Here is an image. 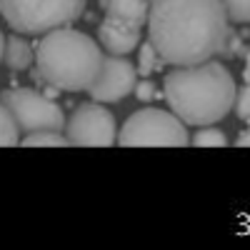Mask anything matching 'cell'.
<instances>
[{
  "instance_id": "cell-23",
  "label": "cell",
  "mask_w": 250,
  "mask_h": 250,
  "mask_svg": "<svg viewBox=\"0 0 250 250\" xmlns=\"http://www.w3.org/2000/svg\"><path fill=\"white\" fill-rule=\"evenodd\" d=\"M98 3H100V5H103V0H98Z\"/></svg>"
},
{
  "instance_id": "cell-19",
  "label": "cell",
  "mask_w": 250,
  "mask_h": 250,
  "mask_svg": "<svg viewBox=\"0 0 250 250\" xmlns=\"http://www.w3.org/2000/svg\"><path fill=\"white\" fill-rule=\"evenodd\" d=\"M133 93H135V98L138 100H143V103H148V100H153V98H158V88H155V83L153 80H135V85H133Z\"/></svg>"
},
{
  "instance_id": "cell-12",
  "label": "cell",
  "mask_w": 250,
  "mask_h": 250,
  "mask_svg": "<svg viewBox=\"0 0 250 250\" xmlns=\"http://www.w3.org/2000/svg\"><path fill=\"white\" fill-rule=\"evenodd\" d=\"M20 145L23 148H65L70 143L62 130H35V133H25Z\"/></svg>"
},
{
  "instance_id": "cell-21",
  "label": "cell",
  "mask_w": 250,
  "mask_h": 250,
  "mask_svg": "<svg viewBox=\"0 0 250 250\" xmlns=\"http://www.w3.org/2000/svg\"><path fill=\"white\" fill-rule=\"evenodd\" d=\"M43 93H45L48 98H58V93H60V90H58V88H53V85H48V88H45Z\"/></svg>"
},
{
  "instance_id": "cell-15",
  "label": "cell",
  "mask_w": 250,
  "mask_h": 250,
  "mask_svg": "<svg viewBox=\"0 0 250 250\" xmlns=\"http://www.w3.org/2000/svg\"><path fill=\"white\" fill-rule=\"evenodd\" d=\"M190 143L195 148H223L228 145V138L220 128H213V125H200V130L190 138Z\"/></svg>"
},
{
  "instance_id": "cell-22",
  "label": "cell",
  "mask_w": 250,
  "mask_h": 250,
  "mask_svg": "<svg viewBox=\"0 0 250 250\" xmlns=\"http://www.w3.org/2000/svg\"><path fill=\"white\" fill-rule=\"evenodd\" d=\"M3 43H5V35L0 33V60H3Z\"/></svg>"
},
{
  "instance_id": "cell-2",
  "label": "cell",
  "mask_w": 250,
  "mask_h": 250,
  "mask_svg": "<svg viewBox=\"0 0 250 250\" xmlns=\"http://www.w3.org/2000/svg\"><path fill=\"white\" fill-rule=\"evenodd\" d=\"M238 83L220 60L175 65L163 80V95L185 125H215L233 110Z\"/></svg>"
},
{
  "instance_id": "cell-20",
  "label": "cell",
  "mask_w": 250,
  "mask_h": 250,
  "mask_svg": "<svg viewBox=\"0 0 250 250\" xmlns=\"http://www.w3.org/2000/svg\"><path fill=\"white\" fill-rule=\"evenodd\" d=\"M248 135H250V133H248V130H243V133L235 138V145H238V148H248V143H250V138H248Z\"/></svg>"
},
{
  "instance_id": "cell-3",
  "label": "cell",
  "mask_w": 250,
  "mask_h": 250,
  "mask_svg": "<svg viewBox=\"0 0 250 250\" xmlns=\"http://www.w3.org/2000/svg\"><path fill=\"white\" fill-rule=\"evenodd\" d=\"M33 60L38 75L48 85L65 93H78L88 90V85L95 80L103 53L95 38L65 25L43 33L35 45Z\"/></svg>"
},
{
  "instance_id": "cell-10",
  "label": "cell",
  "mask_w": 250,
  "mask_h": 250,
  "mask_svg": "<svg viewBox=\"0 0 250 250\" xmlns=\"http://www.w3.org/2000/svg\"><path fill=\"white\" fill-rule=\"evenodd\" d=\"M103 10L105 15L120 18V20H128V23L143 28L145 20H148V8H150V0H103Z\"/></svg>"
},
{
  "instance_id": "cell-6",
  "label": "cell",
  "mask_w": 250,
  "mask_h": 250,
  "mask_svg": "<svg viewBox=\"0 0 250 250\" xmlns=\"http://www.w3.org/2000/svg\"><path fill=\"white\" fill-rule=\"evenodd\" d=\"M0 103L13 115L18 130H62L65 128V113L55 98L33 88H10L0 93Z\"/></svg>"
},
{
  "instance_id": "cell-11",
  "label": "cell",
  "mask_w": 250,
  "mask_h": 250,
  "mask_svg": "<svg viewBox=\"0 0 250 250\" xmlns=\"http://www.w3.org/2000/svg\"><path fill=\"white\" fill-rule=\"evenodd\" d=\"M3 62L10 70H28L33 65V45L15 30L3 43Z\"/></svg>"
},
{
  "instance_id": "cell-9",
  "label": "cell",
  "mask_w": 250,
  "mask_h": 250,
  "mask_svg": "<svg viewBox=\"0 0 250 250\" xmlns=\"http://www.w3.org/2000/svg\"><path fill=\"white\" fill-rule=\"evenodd\" d=\"M98 40L110 55H128L140 45V28L128 20L105 15L98 25Z\"/></svg>"
},
{
  "instance_id": "cell-5",
  "label": "cell",
  "mask_w": 250,
  "mask_h": 250,
  "mask_svg": "<svg viewBox=\"0 0 250 250\" xmlns=\"http://www.w3.org/2000/svg\"><path fill=\"white\" fill-rule=\"evenodd\" d=\"M120 145H173L185 148L190 145V133L185 123L163 108H140L123 123L120 133L115 135Z\"/></svg>"
},
{
  "instance_id": "cell-7",
  "label": "cell",
  "mask_w": 250,
  "mask_h": 250,
  "mask_svg": "<svg viewBox=\"0 0 250 250\" xmlns=\"http://www.w3.org/2000/svg\"><path fill=\"white\" fill-rule=\"evenodd\" d=\"M65 133L70 145H95V148H108L115 145L118 123L115 115L103 108L100 103H83L75 108V113L65 120Z\"/></svg>"
},
{
  "instance_id": "cell-4",
  "label": "cell",
  "mask_w": 250,
  "mask_h": 250,
  "mask_svg": "<svg viewBox=\"0 0 250 250\" xmlns=\"http://www.w3.org/2000/svg\"><path fill=\"white\" fill-rule=\"evenodd\" d=\"M85 13V0H0V15L20 35H43L73 25Z\"/></svg>"
},
{
  "instance_id": "cell-16",
  "label": "cell",
  "mask_w": 250,
  "mask_h": 250,
  "mask_svg": "<svg viewBox=\"0 0 250 250\" xmlns=\"http://www.w3.org/2000/svg\"><path fill=\"white\" fill-rule=\"evenodd\" d=\"M218 55L225 58V60H233V58H240V55L245 58V55H248V45L243 43V38H240L233 28H228L225 40H223V45H220Z\"/></svg>"
},
{
  "instance_id": "cell-13",
  "label": "cell",
  "mask_w": 250,
  "mask_h": 250,
  "mask_svg": "<svg viewBox=\"0 0 250 250\" xmlns=\"http://www.w3.org/2000/svg\"><path fill=\"white\" fill-rule=\"evenodd\" d=\"M163 65H165V60L155 53V48L150 45V40H148V43H143V45H140V55H138V68H135V73L143 75V78H148V75L163 70Z\"/></svg>"
},
{
  "instance_id": "cell-17",
  "label": "cell",
  "mask_w": 250,
  "mask_h": 250,
  "mask_svg": "<svg viewBox=\"0 0 250 250\" xmlns=\"http://www.w3.org/2000/svg\"><path fill=\"white\" fill-rule=\"evenodd\" d=\"M230 23H248L250 20V0H220Z\"/></svg>"
},
{
  "instance_id": "cell-8",
  "label": "cell",
  "mask_w": 250,
  "mask_h": 250,
  "mask_svg": "<svg viewBox=\"0 0 250 250\" xmlns=\"http://www.w3.org/2000/svg\"><path fill=\"white\" fill-rule=\"evenodd\" d=\"M135 80V65L125 55H103L100 70L88 85V93L95 103H118L133 93Z\"/></svg>"
},
{
  "instance_id": "cell-14",
  "label": "cell",
  "mask_w": 250,
  "mask_h": 250,
  "mask_svg": "<svg viewBox=\"0 0 250 250\" xmlns=\"http://www.w3.org/2000/svg\"><path fill=\"white\" fill-rule=\"evenodd\" d=\"M13 145H20V130L8 108L0 103V148H13Z\"/></svg>"
},
{
  "instance_id": "cell-1",
  "label": "cell",
  "mask_w": 250,
  "mask_h": 250,
  "mask_svg": "<svg viewBox=\"0 0 250 250\" xmlns=\"http://www.w3.org/2000/svg\"><path fill=\"white\" fill-rule=\"evenodd\" d=\"M148 40L165 65L215 58L230 20L220 0H150Z\"/></svg>"
},
{
  "instance_id": "cell-18",
  "label": "cell",
  "mask_w": 250,
  "mask_h": 250,
  "mask_svg": "<svg viewBox=\"0 0 250 250\" xmlns=\"http://www.w3.org/2000/svg\"><path fill=\"white\" fill-rule=\"evenodd\" d=\"M250 90H248V83H243V88L240 90H235V98H233V110H235V115L243 120V123H248L250 120Z\"/></svg>"
}]
</instances>
